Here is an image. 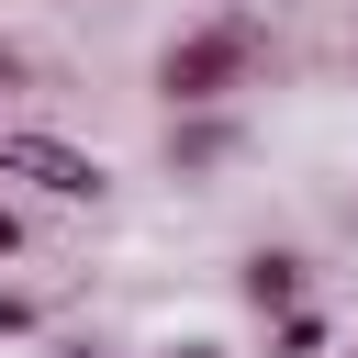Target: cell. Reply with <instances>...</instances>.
<instances>
[{"label": "cell", "instance_id": "cell-1", "mask_svg": "<svg viewBox=\"0 0 358 358\" xmlns=\"http://www.w3.org/2000/svg\"><path fill=\"white\" fill-rule=\"evenodd\" d=\"M257 56H268V34H257L246 11H213V22H190V34H168V45H157L145 90H157L168 112H201V101L257 90Z\"/></svg>", "mask_w": 358, "mask_h": 358}, {"label": "cell", "instance_id": "cell-2", "mask_svg": "<svg viewBox=\"0 0 358 358\" xmlns=\"http://www.w3.org/2000/svg\"><path fill=\"white\" fill-rule=\"evenodd\" d=\"M0 157H11V179H34L45 201H112V168H101L90 145L45 134V123H11V134H0Z\"/></svg>", "mask_w": 358, "mask_h": 358}, {"label": "cell", "instance_id": "cell-3", "mask_svg": "<svg viewBox=\"0 0 358 358\" xmlns=\"http://www.w3.org/2000/svg\"><path fill=\"white\" fill-rule=\"evenodd\" d=\"M235 302H246L257 324H280V313H302V302H313V257H302V246H257V257L235 268Z\"/></svg>", "mask_w": 358, "mask_h": 358}, {"label": "cell", "instance_id": "cell-4", "mask_svg": "<svg viewBox=\"0 0 358 358\" xmlns=\"http://www.w3.org/2000/svg\"><path fill=\"white\" fill-rule=\"evenodd\" d=\"M235 145H246L235 101H201V112H168V168H179V179H213V168H224Z\"/></svg>", "mask_w": 358, "mask_h": 358}, {"label": "cell", "instance_id": "cell-5", "mask_svg": "<svg viewBox=\"0 0 358 358\" xmlns=\"http://www.w3.org/2000/svg\"><path fill=\"white\" fill-rule=\"evenodd\" d=\"M268 358H324V313H313V302L280 313V324H268Z\"/></svg>", "mask_w": 358, "mask_h": 358}, {"label": "cell", "instance_id": "cell-6", "mask_svg": "<svg viewBox=\"0 0 358 358\" xmlns=\"http://www.w3.org/2000/svg\"><path fill=\"white\" fill-rule=\"evenodd\" d=\"M34 324H45V302H34V291H11V280H0V347H11V336H34Z\"/></svg>", "mask_w": 358, "mask_h": 358}, {"label": "cell", "instance_id": "cell-7", "mask_svg": "<svg viewBox=\"0 0 358 358\" xmlns=\"http://www.w3.org/2000/svg\"><path fill=\"white\" fill-rule=\"evenodd\" d=\"M22 78H34V56H22L11 34H0V90H22Z\"/></svg>", "mask_w": 358, "mask_h": 358}, {"label": "cell", "instance_id": "cell-8", "mask_svg": "<svg viewBox=\"0 0 358 358\" xmlns=\"http://www.w3.org/2000/svg\"><path fill=\"white\" fill-rule=\"evenodd\" d=\"M11 257H22V213L0 201V268H11Z\"/></svg>", "mask_w": 358, "mask_h": 358}, {"label": "cell", "instance_id": "cell-9", "mask_svg": "<svg viewBox=\"0 0 358 358\" xmlns=\"http://www.w3.org/2000/svg\"><path fill=\"white\" fill-rule=\"evenodd\" d=\"M168 358H224V347H168Z\"/></svg>", "mask_w": 358, "mask_h": 358}, {"label": "cell", "instance_id": "cell-10", "mask_svg": "<svg viewBox=\"0 0 358 358\" xmlns=\"http://www.w3.org/2000/svg\"><path fill=\"white\" fill-rule=\"evenodd\" d=\"M56 358H101V347H56Z\"/></svg>", "mask_w": 358, "mask_h": 358}, {"label": "cell", "instance_id": "cell-11", "mask_svg": "<svg viewBox=\"0 0 358 358\" xmlns=\"http://www.w3.org/2000/svg\"><path fill=\"white\" fill-rule=\"evenodd\" d=\"M0 179H11V157H0Z\"/></svg>", "mask_w": 358, "mask_h": 358}]
</instances>
